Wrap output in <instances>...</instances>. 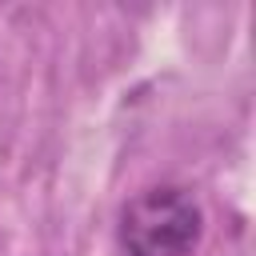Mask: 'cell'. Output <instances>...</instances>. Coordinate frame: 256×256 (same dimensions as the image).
Here are the masks:
<instances>
[{
    "mask_svg": "<svg viewBox=\"0 0 256 256\" xmlns=\"http://www.w3.org/2000/svg\"><path fill=\"white\" fill-rule=\"evenodd\" d=\"M204 236V212L192 192L160 184L128 200L120 240L128 256H192Z\"/></svg>",
    "mask_w": 256,
    "mask_h": 256,
    "instance_id": "obj_1",
    "label": "cell"
}]
</instances>
